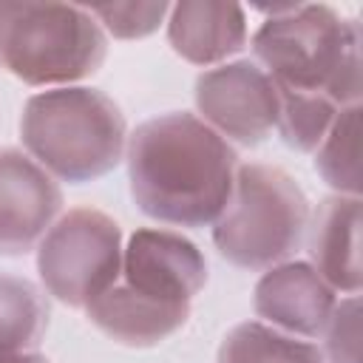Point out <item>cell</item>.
I'll return each mask as SVG.
<instances>
[{"mask_svg":"<svg viewBox=\"0 0 363 363\" xmlns=\"http://www.w3.org/2000/svg\"><path fill=\"white\" fill-rule=\"evenodd\" d=\"M136 207L173 227H207L230 201L238 156L196 113L173 111L142 122L125 147Z\"/></svg>","mask_w":363,"mask_h":363,"instance_id":"1","label":"cell"},{"mask_svg":"<svg viewBox=\"0 0 363 363\" xmlns=\"http://www.w3.org/2000/svg\"><path fill=\"white\" fill-rule=\"evenodd\" d=\"M267 20L252 54L278 91L318 94L337 108L360 102V26L326 3L258 6Z\"/></svg>","mask_w":363,"mask_h":363,"instance_id":"2","label":"cell"},{"mask_svg":"<svg viewBox=\"0 0 363 363\" xmlns=\"http://www.w3.org/2000/svg\"><path fill=\"white\" fill-rule=\"evenodd\" d=\"M20 139L26 153L54 179L82 184L111 173L125 159L128 125L108 94L68 85L26 99Z\"/></svg>","mask_w":363,"mask_h":363,"instance_id":"3","label":"cell"},{"mask_svg":"<svg viewBox=\"0 0 363 363\" xmlns=\"http://www.w3.org/2000/svg\"><path fill=\"white\" fill-rule=\"evenodd\" d=\"M108 37L85 6L3 0L0 68L26 85L68 88L99 71Z\"/></svg>","mask_w":363,"mask_h":363,"instance_id":"4","label":"cell"},{"mask_svg":"<svg viewBox=\"0 0 363 363\" xmlns=\"http://www.w3.org/2000/svg\"><path fill=\"white\" fill-rule=\"evenodd\" d=\"M309 218V199L286 170L238 164L230 201L213 221V244L233 267L267 272L303 244Z\"/></svg>","mask_w":363,"mask_h":363,"instance_id":"5","label":"cell"},{"mask_svg":"<svg viewBox=\"0 0 363 363\" xmlns=\"http://www.w3.org/2000/svg\"><path fill=\"white\" fill-rule=\"evenodd\" d=\"M37 272L51 298L85 309L122 275L119 224L94 207L62 213L37 244Z\"/></svg>","mask_w":363,"mask_h":363,"instance_id":"6","label":"cell"},{"mask_svg":"<svg viewBox=\"0 0 363 363\" xmlns=\"http://www.w3.org/2000/svg\"><path fill=\"white\" fill-rule=\"evenodd\" d=\"M193 99L199 119L224 142L255 147L278 128L281 94L258 62H221L201 71Z\"/></svg>","mask_w":363,"mask_h":363,"instance_id":"7","label":"cell"},{"mask_svg":"<svg viewBox=\"0 0 363 363\" xmlns=\"http://www.w3.org/2000/svg\"><path fill=\"white\" fill-rule=\"evenodd\" d=\"M62 210L57 179L26 150L0 147V255L37 250Z\"/></svg>","mask_w":363,"mask_h":363,"instance_id":"8","label":"cell"},{"mask_svg":"<svg viewBox=\"0 0 363 363\" xmlns=\"http://www.w3.org/2000/svg\"><path fill=\"white\" fill-rule=\"evenodd\" d=\"M119 281L153 301L190 306L207 284V261L182 233L145 227L122 250Z\"/></svg>","mask_w":363,"mask_h":363,"instance_id":"9","label":"cell"},{"mask_svg":"<svg viewBox=\"0 0 363 363\" xmlns=\"http://www.w3.org/2000/svg\"><path fill=\"white\" fill-rule=\"evenodd\" d=\"M337 303V292L306 261H284L255 284V315L261 323L292 335L318 337Z\"/></svg>","mask_w":363,"mask_h":363,"instance_id":"10","label":"cell"},{"mask_svg":"<svg viewBox=\"0 0 363 363\" xmlns=\"http://www.w3.org/2000/svg\"><path fill=\"white\" fill-rule=\"evenodd\" d=\"M309 258L315 272L335 289L357 295L363 284L360 267V199L329 196L309 218Z\"/></svg>","mask_w":363,"mask_h":363,"instance_id":"11","label":"cell"},{"mask_svg":"<svg viewBox=\"0 0 363 363\" xmlns=\"http://www.w3.org/2000/svg\"><path fill=\"white\" fill-rule=\"evenodd\" d=\"M167 40L193 65H218L247 43V17L238 3L182 0L170 6Z\"/></svg>","mask_w":363,"mask_h":363,"instance_id":"12","label":"cell"},{"mask_svg":"<svg viewBox=\"0 0 363 363\" xmlns=\"http://www.w3.org/2000/svg\"><path fill=\"white\" fill-rule=\"evenodd\" d=\"M85 312L91 323L111 340L136 349H147L167 340L190 318V306L153 301L130 289L125 281H116L111 289H105L94 303L85 306Z\"/></svg>","mask_w":363,"mask_h":363,"instance_id":"13","label":"cell"},{"mask_svg":"<svg viewBox=\"0 0 363 363\" xmlns=\"http://www.w3.org/2000/svg\"><path fill=\"white\" fill-rule=\"evenodd\" d=\"M218 363H326L309 340L284 335L261 320L238 323L218 346Z\"/></svg>","mask_w":363,"mask_h":363,"instance_id":"14","label":"cell"},{"mask_svg":"<svg viewBox=\"0 0 363 363\" xmlns=\"http://www.w3.org/2000/svg\"><path fill=\"white\" fill-rule=\"evenodd\" d=\"M48 326V301L26 278L0 272V354L28 352Z\"/></svg>","mask_w":363,"mask_h":363,"instance_id":"15","label":"cell"},{"mask_svg":"<svg viewBox=\"0 0 363 363\" xmlns=\"http://www.w3.org/2000/svg\"><path fill=\"white\" fill-rule=\"evenodd\" d=\"M315 167L337 196L360 199V105L340 108L315 150Z\"/></svg>","mask_w":363,"mask_h":363,"instance_id":"16","label":"cell"},{"mask_svg":"<svg viewBox=\"0 0 363 363\" xmlns=\"http://www.w3.org/2000/svg\"><path fill=\"white\" fill-rule=\"evenodd\" d=\"M281 94V111H278V133L284 145H289L298 153H315L323 136L329 133L335 116L340 108L318 94H292V91H278Z\"/></svg>","mask_w":363,"mask_h":363,"instance_id":"17","label":"cell"},{"mask_svg":"<svg viewBox=\"0 0 363 363\" xmlns=\"http://www.w3.org/2000/svg\"><path fill=\"white\" fill-rule=\"evenodd\" d=\"M85 9L102 26L105 37L111 34L116 40H142L167 23L170 14V3H108Z\"/></svg>","mask_w":363,"mask_h":363,"instance_id":"18","label":"cell"},{"mask_svg":"<svg viewBox=\"0 0 363 363\" xmlns=\"http://www.w3.org/2000/svg\"><path fill=\"white\" fill-rule=\"evenodd\" d=\"M320 335L326 363H360V298L337 301Z\"/></svg>","mask_w":363,"mask_h":363,"instance_id":"19","label":"cell"},{"mask_svg":"<svg viewBox=\"0 0 363 363\" xmlns=\"http://www.w3.org/2000/svg\"><path fill=\"white\" fill-rule=\"evenodd\" d=\"M0 363H48V360L34 352H9V354H0Z\"/></svg>","mask_w":363,"mask_h":363,"instance_id":"20","label":"cell"}]
</instances>
